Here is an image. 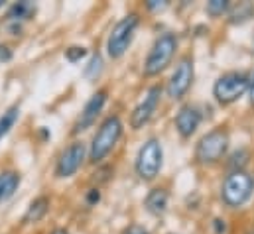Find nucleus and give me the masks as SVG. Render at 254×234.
<instances>
[{"label":"nucleus","instance_id":"obj_3","mask_svg":"<svg viewBox=\"0 0 254 234\" xmlns=\"http://www.w3.org/2000/svg\"><path fill=\"white\" fill-rule=\"evenodd\" d=\"M254 189V179L243 170H235L231 176H227L223 189H221V197L229 207H241L245 205Z\"/></svg>","mask_w":254,"mask_h":234},{"label":"nucleus","instance_id":"obj_16","mask_svg":"<svg viewBox=\"0 0 254 234\" xmlns=\"http://www.w3.org/2000/svg\"><path fill=\"white\" fill-rule=\"evenodd\" d=\"M34 12H36V6H34L32 2L24 0V2H16V4L8 10V18L14 20V22H18V20H28V18L34 16Z\"/></svg>","mask_w":254,"mask_h":234},{"label":"nucleus","instance_id":"obj_5","mask_svg":"<svg viewBox=\"0 0 254 234\" xmlns=\"http://www.w3.org/2000/svg\"><path fill=\"white\" fill-rule=\"evenodd\" d=\"M138 24H140V18L136 14H128L121 22L115 24V28L109 34V42H107V50H109L111 58L119 59L125 56L128 46L132 44V38H134Z\"/></svg>","mask_w":254,"mask_h":234},{"label":"nucleus","instance_id":"obj_19","mask_svg":"<svg viewBox=\"0 0 254 234\" xmlns=\"http://www.w3.org/2000/svg\"><path fill=\"white\" fill-rule=\"evenodd\" d=\"M229 0H211V2H207V14L209 16H223L227 10H229Z\"/></svg>","mask_w":254,"mask_h":234},{"label":"nucleus","instance_id":"obj_9","mask_svg":"<svg viewBox=\"0 0 254 234\" xmlns=\"http://www.w3.org/2000/svg\"><path fill=\"white\" fill-rule=\"evenodd\" d=\"M160 97H162V87H160V85H154V87L148 89L146 97L140 101V105L134 109V113H132V117H130V126H132L134 130H140V128H144V126L150 122L152 115H154L156 109H158Z\"/></svg>","mask_w":254,"mask_h":234},{"label":"nucleus","instance_id":"obj_21","mask_svg":"<svg viewBox=\"0 0 254 234\" xmlns=\"http://www.w3.org/2000/svg\"><path fill=\"white\" fill-rule=\"evenodd\" d=\"M87 56V50L85 48H69L67 52H65V58L67 61H71V63H77V61H81V59Z\"/></svg>","mask_w":254,"mask_h":234},{"label":"nucleus","instance_id":"obj_26","mask_svg":"<svg viewBox=\"0 0 254 234\" xmlns=\"http://www.w3.org/2000/svg\"><path fill=\"white\" fill-rule=\"evenodd\" d=\"M215 227H217V233L219 234L227 231V225H225V221H221V219H217V221H215Z\"/></svg>","mask_w":254,"mask_h":234},{"label":"nucleus","instance_id":"obj_11","mask_svg":"<svg viewBox=\"0 0 254 234\" xmlns=\"http://www.w3.org/2000/svg\"><path fill=\"white\" fill-rule=\"evenodd\" d=\"M105 103H107V91H99V93H95V95L87 101V105H85V109H83L81 117L77 118L75 128H73V134H79V132H83V130L91 128V126L95 124L97 117L101 115V111H103Z\"/></svg>","mask_w":254,"mask_h":234},{"label":"nucleus","instance_id":"obj_28","mask_svg":"<svg viewBox=\"0 0 254 234\" xmlns=\"http://www.w3.org/2000/svg\"><path fill=\"white\" fill-rule=\"evenodd\" d=\"M52 234H69V233H67L65 229H58V231H54Z\"/></svg>","mask_w":254,"mask_h":234},{"label":"nucleus","instance_id":"obj_25","mask_svg":"<svg viewBox=\"0 0 254 234\" xmlns=\"http://www.w3.org/2000/svg\"><path fill=\"white\" fill-rule=\"evenodd\" d=\"M146 6L150 8V10H158V8H164L166 6V2H158V0H150V2H146Z\"/></svg>","mask_w":254,"mask_h":234},{"label":"nucleus","instance_id":"obj_27","mask_svg":"<svg viewBox=\"0 0 254 234\" xmlns=\"http://www.w3.org/2000/svg\"><path fill=\"white\" fill-rule=\"evenodd\" d=\"M249 95H251V101L254 103V77L253 81H251V87H249Z\"/></svg>","mask_w":254,"mask_h":234},{"label":"nucleus","instance_id":"obj_14","mask_svg":"<svg viewBox=\"0 0 254 234\" xmlns=\"http://www.w3.org/2000/svg\"><path fill=\"white\" fill-rule=\"evenodd\" d=\"M168 191L166 189H152L146 197V209L152 215H162L168 209Z\"/></svg>","mask_w":254,"mask_h":234},{"label":"nucleus","instance_id":"obj_1","mask_svg":"<svg viewBox=\"0 0 254 234\" xmlns=\"http://www.w3.org/2000/svg\"><path fill=\"white\" fill-rule=\"evenodd\" d=\"M121 134H123V122H121V118L119 117L107 118V120L101 124V128L97 130L95 138H93L91 152H89L91 162H95V164L103 162V160L109 156V152L117 146Z\"/></svg>","mask_w":254,"mask_h":234},{"label":"nucleus","instance_id":"obj_22","mask_svg":"<svg viewBox=\"0 0 254 234\" xmlns=\"http://www.w3.org/2000/svg\"><path fill=\"white\" fill-rule=\"evenodd\" d=\"M123 234H150V233H148V229H144L142 225H130V227H127V229L123 231Z\"/></svg>","mask_w":254,"mask_h":234},{"label":"nucleus","instance_id":"obj_2","mask_svg":"<svg viewBox=\"0 0 254 234\" xmlns=\"http://www.w3.org/2000/svg\"><path fill=\"white\" fill-rule=\"evenodd\" d=\"M176 48H178L176 36H174V34H162V36L154 42V46H152V50H150V54H148V58H146L144 73H146L148 77L160 75V73L170 65V61H172L174 54H176Z\"/></svg>","mask_w":254,"mask_h":234},{"label":"nucleus","instance_id":"obj_6","mask_svg":"<svg viewBox=\"0 0 254 234\" xmlns=\"http://www.w3.org/2000/svg\"><path fill=\"white\" fill-rule=\"evenodd\" d=\"M162 160H164V152H162V144L156 138H150L138 152L136 158V174L144 181H152L162 170Z\"/></svg>","mask_w":254,"mask_h":234},{"label":"nucleus","instance_id":"obj_13","mask_svg":"<svg viewBox=\"0 0 254 234\" xmlns=\"http://www.w3.org/2000/svg\"><path fill=\"white\" fill-rule=\"evenodd\" d=\"M20 174L16 172H2L0 174V203H6L14 197V193L20 187Z\"/></svg>","mask_w":254,"mask_h":234},{"label":"nucleus","instance_id":"obj_7","mask_svg":"<svg viewBox=\"0 0 254 234\" xmlns=\"http://www.w3.org/2000/svg\"><path fill=\"white\" fill-rule=\"evenodd\" d=\"M251 87V81L243 73H227L217 79L213 87V95L221 105H231L241 99Z\"/></svg>","mask_w":254,"mask_h":234},{"label":"nucleus","instance_id":"obj_18","mask_svg":"<svg viewBox=\"0 0 254 234\" xmlns=\"http://www.w3.org/2000/svg\"><path fill=\"white\" fill-rule=\"evenodd\" d=\"M254 14V6L251 2H241L233 12H231V22L237 24V22H245L249 20L251 16Z\"/></svg>","mask_w":254,"mask_h":234},{"label":"nucleus","instance_id":"obj_30","mask_svg":"<svg viewBox=\"0 0 254 234\" xmlns=\"http://www.w3.org/2000/svg\"><path fill=\"white\" fill-rule=\"evenodd\" d=\"M2 4H4V2H2V0H0V8H2Z\"/></svg>","mask_w":254,"mask_h":234},{"label":"nucleus","instance_id":"obj_15","mask_svg":"<svg viewBox=\"0 0 254 234\" xmlns=\"http://www.w3.org/2000/svg\"><path fill=\"white\" fill-rule=\"evenodd\" d=\"M48 209H50V199H48V197H38V199H34L32 205L28 207L26 215H24V223H38V221H42V219L46 217Z\"/></svg>","mask_w":254,"mask_h":234},{"label":"nucleus","instance_id":"obj_29","mask_svg":"<svg viewBox=\"0 0 254 234\" xmlns=\"http://www.w3.org/2000/svg\"><path fill=\"white\" fill-rule=\"evenodd\" d=\"M247 234H254V231H249V233H247Z\"/></svg>","mask_w":254,"mask_h":234},{"label":"nucleus","instance_id":"obj_8","mask_svg":"<svg viewBox=\"0 0 254 234\" xmlns=\"http://www.w3.org/2000/svg\"><path fill=\"white\" fill-rule=\"evenodd\" d=\"M191 83H193V61L190 58H184L168 81V97L180 101L190 91Z\"/></svg>","mask_w":254,"mask_h":234},{"label":"nucleus","instance_id":"obj_20","mask_svg":"<svg viewBox=\"0 0 254 234\" xmlns=\"http://www.w3.org/2000/svg\"><path fill=\"white\" fill-rule=\"evenodd\" d=\"M101 65H103L101 56H99V54H97V56H93L91 63H89V67L85 69V75H87V77H97V75L101 73Z\"/></svg>","mask_w":254,"mask_h":234},{"label":"nucleus","instance_id":"obj_23","mask_svg":"<svg viewBox=\"0 0 254 234\" xmlns=\"http://www.w3.org/2000/svg\"><path fill=\"white\" fill-rule=\"evenodd\" d=\"M12 59V52L8 46H0V63H6Z\"/></svg>","mask_w":254,"mask_h":234},{"label":"nucleus","instance_id":"obj_10","mask_svg":"<svg viewBox=\"0 0 254 234\" xmlns=\"http://www.w3.org/2000/svg\"><path fill=\"white\" fill-rule=\"evenodd\" d=\"M85 160V146L81 142H73L69 148H65V152L60 156L58 166H56V176L60 179L71 177L77 174V170L83 166Z\"/></svg>","mask_w":254,"mask_h":234},{"label":"nucleus","instance_id":"obj_12","mask_svg":"<svg viewBox=\"0 0 254 234\" xmlns=\"http://www.w3.org/2000/svg\"><path fill=\"white\" fill-rule=\"evenodd\" d=\"M199 124H201V113L195 107L186 105V107H182L178 111V115H176V128H178V132L184 138L193 136L195 130L199 128Z\"/></svg>","mask_w":254,"mask_h":234},{"label":"nucleus","instance_id":"obj_4","mask_svg":"<svg viewBox=\"0 0 254 234\" xmlns=\"http://www.w3.org/2000/svg\"><path fill=\"white\" fill-rule=\"evenodd\" d=\"M229 148V134L223 128H215L209 134H205L195 150V158L199 164H217Z\"/></svg>","mask_w":254,"mask_h":234},{"label":"nucleus","instance_id":"obj_24","mask_svg":"<svg viewBox=\"0 0 254 234\" xmlns=\"http://www.w3.org/2000/svg\"><path fill=\"white\" fill-rule=\"evenodd\" d=\"M99 199H101V193H99V189H91V191H89V195H87V201H89V205H93V203H99Z\"/></svg>","mask_w":254,"mask_h":234},{"label":"nucleus","instance_id":"obj_17","mask_svg":"<svg viewBox=\"0 0 254 234\" xmlns=\"http://www.w3.org/2000/svg\"><path fill=\"white\" fill-rule=\"evenodd\" d=\"M18 117H20V109H18V107H10V109L0 117V140L14 128V124L18 122Z\"/></svg>","mask_w":254,"mask_h":234}]
</instances>
